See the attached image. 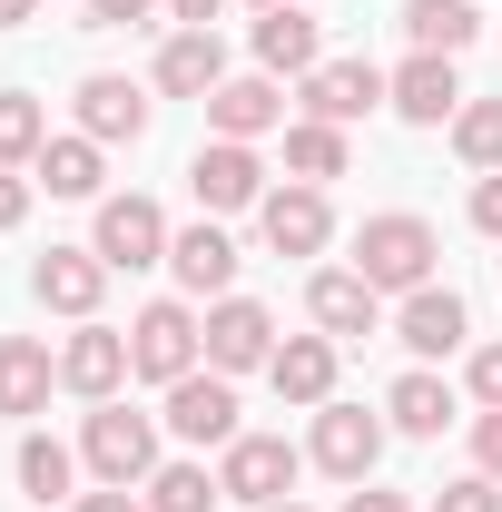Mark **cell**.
<instances>
[{"label":"cell","instance_id":"7bdbcfd3","mask_svg":"<svg viewBox=\"0 0 502 512\" xmlns=\"http://www.w3.org/2000/svg\"><path fill=\"white\" fill-rule=\"evenodd\" d=\"M256 10H286V0H256Z\"/></svg>","mask_w":502,"mask_h":512},{"label":"cell","instance_id":"ab89813d","mask_svg":"<svg viewBox=\"0 0 502 512\" xmlns=\"http://www.w3.org/2000/svg\"><path fill=\"white\" fill-rule=\"evenodd\" d=\"M345 512H414V503H404V493H375V483H355V493H345Z\"/></svg>","mask_w":502,"mask_h":512},{"label":"cell","instance_id":"4dcf8cb0","mask_svg":"<svg viewBox=\"0 0 502 512\" xmlns=\"http://www.w3.org/2000/svg\"><path fill=\"white\" fill-rule=\"evenodd\" d=\"M50 148V119H40V99L30 89H0V168H30Z\"/></svg>","mask_w":502,"mask_h":512},{"label":"cell","instance_id":"5bb4252c","mask_svg":"<svg viewBox=\"0 0 502 512\" xmlns=\"http://www.w3.org/2000/svg\"><path fill=\"white\" fill-rule=\"evenodd\" d=\"M256 227H266V247H276V256H315L325 237H335V207H325V188L296 178V188H266V197H256Z\"/></svg>","mask_w":502,"mask_h":512},{"label":"cell","instance_id":"ac0fdd59","mask_svg":"<svg viewBox=\"0 0 502 512\" xmlns=\"http://www.w3.org/2000/svg\"><path fill=\"white\" fill-rule=\"evenodd\" d=\"M394 335H404L414 355H463V335H473V306H463L453 286H414V296H404V316H394Z\"/></svg>","mask_w":502,"mask_h":512},{"label":"cell","instance_id":"30bf717a","mask_svg":"<svg viewBox=\"0 0 502 512\" xmlns=\"http://www.w3.org/2000/svg\"><path fill=\"white\" fill-rule=\"evenodd\" d=\"M30 296H40L50 316L89 325V316H99V296H109V256H99V247H50L40 266H30Z\"/></svg>","mask_w":502,"mask_h":512},{"label":"cell","instance_id":"484cf974","mask_svg":"<svg viewBox=\"0 0 502 512\" xmlns=\"http://www.w3.org/2000/svg\"><path fill=\"white\" fill-rule=\"evenodd\" d=\"M384 414H394V434H443V424H453V384L443 375H404L384 394Z\"/></svg>","mask_w":502,"mask_h":512},{"label":"cell","instance_id":"7402d4cb","mask_svg":"<svg viewBox=\"0 0 502 512\" xmlns=\"http://www.w3.org/2000/svg\"><path fill=\"white\" fill-rule=\"evenodd\" d=\"M60 384V355L40 335H0V414H40Z\"/></svg>","mask_w":502,"mask_h":512},{"label":"cell","instance_id":"f546056e","mask_svg":"<svg viewBox=\"0 0 502 512\" xmlns=\"http://www.w3.org/2000/svg\"><path fill=\"white\" fill-rule=\"evenodd\" d=\"M453 158L483 168V178L502 168V99H463V109H453Z\"/></svg>","mask_w":502,"mask_h":512},{"label":"cell","instance_id":"44dd1931","mask_svg":"<svg viewBox=\"0 0 502 512\" xmlns=\"http://www.w3.org/2000/svg\"><path fill=\"white\" fill-rule=\"evenodd\" d=\"M168 266H178V286H188V296H227V286H237V247H227V227H217V217H197L188 237H168Z\"/></svg>","mask_w":502,"mask_h":512},{"label":"cell","instance_id":"5b68a950","mask_svg":"<svg viewBox=\"0 0 502 512\" xmlns=\"http://www.w3.org/2000/svg\"><path fill=\"white\" fill-rule=\"evenodd\" d=\"M178 444H237V375H217V365H197V375L168 384V414H158Z\"/></svg>","mask_w":502,"mask_h":512},{"label":"cell","instance_id":"f1b7e54d","mask_svg":"<svg viewBox=\"0 0 502 512\" xmlns=\"http://www.w3.org/2000/svg\"><path fill=\"white\" fill-rule=\"evenodd\" d=\"M227 493H217V473L207 463H158L148 473V512H217Z\"/></svg>","mask_w":502,"mask_h":512},{"label":"cell","instance_id":"ffe728a7","mask_svg":"<svg viewBox=\"0 0 502 512\" xmlns=\"http://www.w3.org/2000/svg\"><path fill=\"white\" fill-rule=\"evenodd\" d=\"M315 50H325L315 10H296V0H286V10H256V69H266V79H276V69H286V79H306Z\"/></svg>","mask_w":502,"mask_h":512},{"label":"cell","instance_id":"4316f807","mask_svg":"<svg viewBox=\"0 0 502 512\" xmlns=\"http://www.w3.org/2000/svg\"><path fill=\"white\" fill-rule=\"evenodd\" d=\"M69 483H79V453L50 444V434H30V444H20V493H30V503H79Z\"/></svg>","mask_w":502,"mask_h":512},{"label":"cell","instance_id":"8fae6325","mask_svg":"<svg viewBox=\"0 0 502 512\" xmlns=\"http://www.w3.org/2000/svg\"><path fill=\"white\" fill-rule=\"evenodd\" d=\"M207 365H217V375L276 365V316H266L256 296H217V306H207Z\"/></svg>","mask_w":502,"mask_h":512},{"label":"cell","instance_id":"74e56055","mask_svg":"<svg viewBox=\"0 0 502 512\" xmlns=\"http://www.w3.org/2000/svg\"><path fill=\"white\" fill-rule=\"evenodd\" d=\"M69 512H148V503H138L128 483H99V493H79V503H69Z\"/></svg>","mask_w":502,"mask_h":512},{"label":"cell","instance_id":"d6a6232c","mask_svg":"<svg viewBox=\"0 0 502 512\" xmlns=\"http://www.w3.org/2000/svg\"><path fill=\"white\" fill-rule=\"evenodd\" d=\"M158 0H79V30H138Z\"/></svg>","mask_w":502,"mask_h":512},{"label":"cell","instance_id":"d4e9b609","mask_svg":"<svg viewBox=\"0 0 502 512\" xmlns=\"http://www.w3.org/2000/svg\"><path fill=\"white\" fill-rule=\"evenodd\" d=\"M99 138H50L40 158H30V188H50V197H99Z\"/></svg>","mask_w":502,"mask_h":512},{"label":"cell","instance_id":"60d3db41","mask_svg":"<svg viewBox=\"0 0 502 512\" xmlns=\"http://www.w3.org/2000/svg\"><path fill=\"white\" fill-rule=\"evenodd\" d=\"M30 10H40V0H0V30H20V20H30Z\"/></svg>","mask_w":502,"mask_h":512},{"label":"cell","instance_id":"f35d334b","mask_svg":"<svg viewBox=\"0 0 502 512\" xmlns=\"http://www.w3.org/2000/svg\"><path fill=\"white\" fill-rule=\"evenodd\" d=\"M217 10H227V0H168V20H178V30H217Z\"/></svg>","mask_w":502,"mask_h":512},{"label":"cell","instance_id":"8d00e7d4","mask_svg":"<svg viewBox=\"0 0 502 512\" xmlns=\"http://www.w3.org/2000/svg\"><path fill=\"white\" fill-rule=\"evenodd\" d=\"M20 217H30V178H20V168H0V237H10Z\"/></svg>","mask_w":502,"mask_h":512},{"label":"cell","instance_id":"d6986e66","mask_svg":"<svg viewBox=\"0 0 502 512\" xmlns=\"http://www.w3.org/2000/svg\"><path fill=\"white\" fill-rule=\"evenodd\" d=\"M335 335H286L276 345V365H266V384L286 394V404H335Z\"/></svg>","mask_w":502,"mask_h":512},{"label":"cell","instance_id":"8992f818","mask_svg":"<svg viewBox=\"0 0 502 512\" xmlns=\"http://www.w3.org/2000/svg\"><path fill=\"white\" fill-rule=\"evenodd\" d=\"M306 463H325L335 483H375L384 424L365 414V404H315V444H306Z\"/></svg>","mask_w":502,"mask_h":512},{"label":"cell","instance_id":"836d02e7","mask_svg":"<svg viewBox=\"0 0 502 512\" xmlns=\"http://www.w3.org/2000/svg\"><path fill=\"white\" fill-rule=\"evenodd\" d=\"M463 375H473V404L502 414V345H473V365H463Z\"/></svg>","mask_w":502,"mask_h":512},{"label":"cell","instance_id":"3957f363","mask_svg":"<svg viewBox=\"0 0 502 512\" xmlns=\"http://www.w3.org/2000/svg\"><path fill=\"white\" fill-rule=\"evenodd\" d=\"M128 365L148 384H178L207 365V325L178 306V296H158V306H138V325H128Z\"/></svg>","mask_w":502,"mask_h":512},{"label":"cell","instance_id":"e0dca14e","mask_svg":"<svg viewBox=\"0 0 502 512\" xmlns=\"http://www.w3.org/2000/svg\"><path fill=\"white\" fill-rule=\"evenodd\" d=\"M207 128L217 138H266V128H286V89L266 79V69H247V79H217V99H207Z\"/></svg>","mask_w":502,"mask_h":512},{"label":"cell","instance_id":"cb8c5ba5","mask_svg":"<svg viewBox=\"0 0 502 512\" xmlns=\"http://www.w3.org/2000/svg\"><path fill=\"white\" fill-rule=\"evenodd\" d=\"M404 30H414V50H434V60H463V50L483 40L473 0H404Z\"/></svg>","mask_w":502,"mask_h":512},{"label":"cell","instance_id":"4fadbf2b","mask_svg":"<svg viewBox=\"0 0 502 512\" xmlns=\"http://www.w3.org/2000/svg\"><path fill=\"white\" fill-rule=\"evenodd\" d=\"M128 375H138V365H128V335H109L99 316H89V325L60 345V384L79 394V404H119V384H128Z\"/></svg>","mask_w":502,"mask_h":512},{"label":"cell","instance_id":"7c38bea8","mask_svg":"<svg viewBox=\"0 0 502 512\" xmlns=\"http://www.w3.org/2000/svg\"><path fill=\"white\" fill-rule=\"evenodd\" d=\"M188 188H197V207H207V217H237V207H256V197H266V168H256L247 138H207V148L188 158Z\"/></svg>","mask_w":502,"mask_h":512},{"label":"cell","instance_id":"6da1fadb","mask_svg":"<svg viewBox=\"0 0 502 512\" xmlns=\"http://www.w3.org/2000/svg\"><path fill=\"white\" fill-rule=\"evenodd\" d=\"M434 256H443V237L414 217V207H384V217L355 227V276H365L375 296H414V286H434Z\"/></svg>","mask_w":502,"mask_h":512},{"label":"cell","instance_id":"1f68e13d","mask_svg":"<svg viewBox=\"0 0 502 512\" xmlns=\"http://www.w3.org/2000/svg\"><path fill=\"white\" fill-rule=\"evenodd\" d=\"M434 512H502V483H493V473H463V483L434 493Z\"/></svg>","mask_w":502,"mask_h":512},{"label":"cell","instance_id":"9a60e30c","mask_svg":"<svg viewBox=\"0 0 502 512\" xmlns=\"http://www.w3.org/2000/svg\"><path fill=\"white\" fill-rule=\"evenodd\" d=\"M306 316L325 325L335 345H355V335H375V325H384V296L355 276V266H325V276L306 286Z\"/></svg>","mask_w":502,"mask_h":512},{"label":"cell","instance_id":"ba28073f","mask_svg":"<svg viewBox=\"0 0 502 512\" xmlns=\"http://www.w3.org/2000/svg\"><path fill=\"white\" fill-rule=\"evenodd\" d=\"M148 119H158V99L138 89V79H119V69H89L79 79V138H99V148H138L148 138Z\"/></svg>","mask_w":502,"mask_h":512},{"label":"cell","instance_id":"9c48e42d","mask_svg":"<svg viewBox=\"0 0 502 512\" xmlns=\"http://www.w3.org/2000/svg\"><path fill=\"white\" fill-rule=\"evenodd\" d=\"M89 247L109 256V276H138V266H168V217H158V197H99V237Z\"/></svg>","mask_w":502,"mask_h":512},{"label":"cell","instance_id":"7a4b0ae2","mask_svg":"<svg viewBox=\"0 0 502 512\" xmlns=\"http://www.w3.org/2000/svg\"><path fill=\"white\" fill-rule=\"evenodd\" d=\"M79 463H89L99 483H148V473H158V414H138V404H89Z\"/></svg>","mask_w":502,"mask_h":512},{"label":"cell","instance_id":"d590c367","mask_svg":"<svg viewBox=\"0 0 502 512\" xmlns=\"http://www.w3.org/2000/svg\"><path fill=\"white\" fill-rule=\"evenodd\" d=\"M473 473H493V483H502V414L473 424Z\"/></svg>","mask_w":502,"mask_h":512},{"label":"cell","instance_id":"b9f144b4","mask_svg":"<svg viewBox=\"0 0 502 512\" xmlns=\"http://www.w3.org/2000/svg\"><path fill=\"white\" fill-rule=\"evenodd\" d=\"M266 512H306V503H266Z\"/></svg>","mask_w":502,"mask_h":512},{"label":"cell","instance_id":"277c9868","mask_svg":"<svg viewBox=\"0 0 502 512\" xmlns=\"http://www.w3.org/2000/svg\"><path fill=\"white\" fill-rule=\"evenodd\" d=\"M306 473V453L286 444V434H237V444L217 453V493L227 503H247V512H266V503H286V483Z\"/></svg>","mask_w":502,"mask_h":512},{"label":"cell","instance_id":"603a6c76","mask_svg":"<svg viewBox=\"0 0 502 512\" xmlns=\"http://www.w3.org/2000/svg\"><path fill=\"white\" fill-rule=\"evenodd\" d=\"M217 79H227L217 30H178V40L158 50V89H168V99H217Z\"/></svg>","mask_w":502,"mask_h":512},{"label":"cell","instance_id":"2e32d148","mask_svg":"<svg viewBox=\"0 0 502 512\" xmlns=\"http://www.w3.org/2000/svg\"><path fill=\"white\" fill-rule=\"evenodd\" d=\"M394 119L414 128H453V109H463V79H453V60H434V50H414V60L394 69V99H384Z\"/></svg>","mask_w":502,"mask_h":512},{"label":"cell","instance_id":"52a82bcc","mask_svg":"<svg viewBox=\"0 0 502 512\" xmlns=\"http://www.w3.org/2000/svg\"><path fill=\"white\" fill-rule=\"evenodd\" d=\"M384 99H394V79H384L375 60H315V69H306V119H325V128L375 119Z\"/></svg>","mask_w":502,"mask_h":512},{"label":"cell","instance_id":"e575fe53","mask_svg":"<svg viewBox=\"0 0 502 512\" xmlns=\"http://www.w3.org/2000/svg\"><path fill=\"white\" fill-rule=\"evenodd\" d=\"M473 227L502 237V168H493V178H473Z\"/></svg>","mask_w":502,"mask_h":512},{"label":"cell","instance_id":"83f0119b","mask_svg":"<svg viewBox=\"0 0 502 512\" xmlns=\"http://www.w3.org/2000/svg\"><path fill=\"white\" fill-rule=\"evenodd\" d=\"M286 168H296L306 188L345 178V128H325V119H296V128H286Z\"/></svg>","mask_w":502,"mask_h":512}]
</instances>
